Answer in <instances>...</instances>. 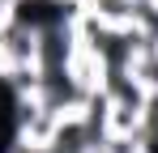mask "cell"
Here are the masks:
<instances>
[{"label": "cell", "mask_w": 158, "mask_h": 153, "mask_svg": "<svg viewBox=\"0 0 158 153\" xmlns=\"http://www.w3.org/2000/svg\"><path fill=\"white\" fill-rule=\"evenodd\" d=\"M26 68H39V30L22 26L17 17H4L0 22V81Z\"/></svg>", "instance_id": "obj_1"}, {"label": "cell", "mask_w": 158, "mask_h": 153, "mask_svg": "<svg viewBox=\"0 0 158 153\" xmlns=\"http://www.w3.org/2000/svg\"><path fill=\"white\" fill-rule=\"evenodd\" d=\"M4 153H52V149H47V145H34V140H26V136H13Z\"/></svg>", "instance_id": "obj_2"}]
</instances>
